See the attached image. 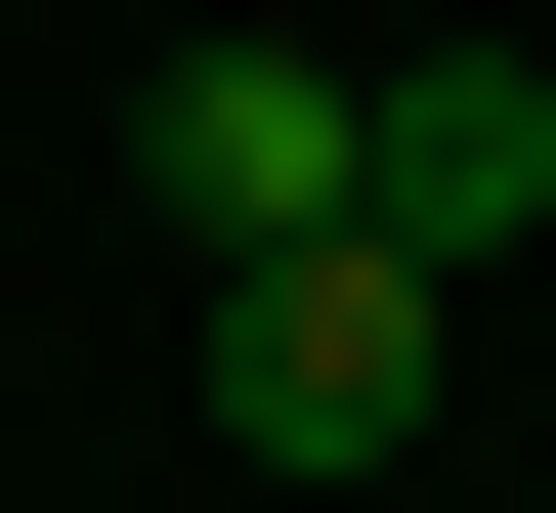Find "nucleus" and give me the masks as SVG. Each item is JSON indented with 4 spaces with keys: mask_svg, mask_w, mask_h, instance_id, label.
Segmentation results:
<instances>
[{
    "mask_svg": "<svg viewBox=\"0 0 556 513\" xmlns=\"http://www.w3.org/2000/svg\"><path fill=\"white\" fill-rule=\"evenodd\" d=\"M214 428H257V471H386L428 428V257L343 215V257H214Z\"/></svg>",
    "mask_w": 556,
    "mask_h": 513,
    "instance_id": "1",
    "label": "nucleus"
},
{
    "mask_svg": "<svg viewBox=\"0 0 556 513\" xmlns=\"http://www.w3.org/2000/svg\"><path fill=\"white\" fill-rule=\"evenodd\" d=\"M471 215H556V86L471 43V86H386V257H471Z\"/></svg>",
    "mask_w": 556,
    "mask_h": 513,
    "instance_id": "3",
    "label": "nucleus"
},
{
    "mask_svg": "<svg viewBox=\"0 0 556 513\" xmlns=\"http://www.w3.org/2000/svg\"><path fill=\"white\" fill-rule=\"evenodd\" d=\"M172 215H214V257H343V215H386V86H343V43H172Z\"/></svg>",
    "mask_w": 556,
    "mask_h": 513,
    "instance_id": "2",
    "label": "nucleus"
}]
</instances>
